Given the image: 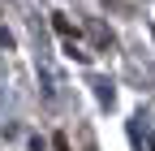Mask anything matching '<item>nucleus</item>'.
Here are the masks:
<instances>
[{"mask_svg": "<svg viewBox=\"0 0 155 151\" xmlns=\"http://www.w3.org/2000/svg\"><path fill=\"white\" fill-rule=\"evenodd\" d=\"M56 151H69V143H65V134H56Z\"/></svg>", "mask_w": 155, "mask_h": 151, "instance_id": "nucleus-1", "label": "nucleus"}]
</instances>
